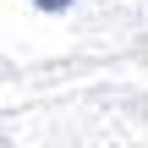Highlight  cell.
Masks as SVG:
<instances>
[{
    "label": "cell",
    "instance_id": "1",
    "mask_svg": "<svg viewBox=\"0 0 148 148\" xmlns=\"http://www.w3.org/2000/svg\"><path fill=\"white\" fill-rule=\"evenodd\" d=\"M33 5H38V11H66L71 0H33Z\"/></svg>",
    "mask_w": 148,
    "mask_h": 148
}]
</instances>
